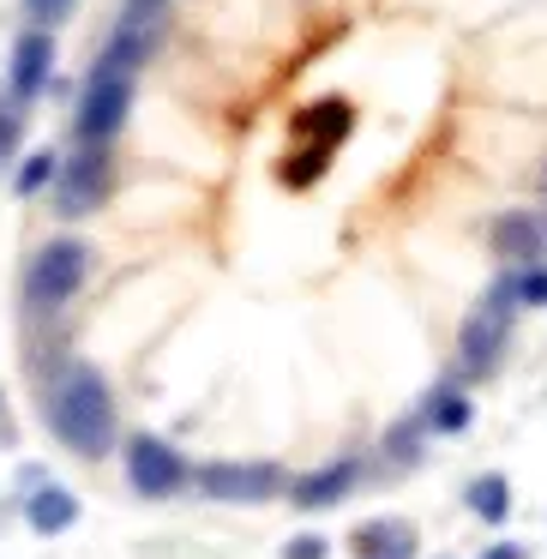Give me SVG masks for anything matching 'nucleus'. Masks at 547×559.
<instances>
[{
  "label": "nucleus",
  "instance_id": "6ab92c4d",
  "mask_svg": "<svg viewBox=\"0 0 547 559\" xmlns=\"http://www.w3.org/2000/svg\"><path fill=\"white\" fill-rule=\"evenodd\" d=\"M13 139H19V121H13L7 109H0V163L13 157Z\"/></svg>",
  "mask_w": 547,
  "mask_h": 559
},
{
  "label": "nucleus",
  "instance_id": "f3484780",
  "mask_svg": "<svg viewBox=\"0 0 547 559\" xmlns=\"http://www.w3.org/2000/svg\"><path fill=\"white\" fill-rule=\"evenodd\" d=\"M518 301H530V307H542V301H547V271H542V265L518 271Z\"/></svg>",
  "mask_w": 547,
  "mask_h": 559
},
{
  "label": "nucleus",
  "instance_id": "1a4fd4ad",
  "mask_svg": "<svg viewBox=\"0 0 547 559\" xmlns=\"http://www.w3.org/2000/svg\"><path fill=\"white\" fill-rule=\"evenodd\" d=\"M355 559H415V547H421V535H415V523L403 518H373L361 523V530L349 535Z\"/></svg>",
  "mask_w": 547,
  "mask_h": 559
},
{
  "label": "nucleus",
  "instance_id": "a211bd4d",
  "mask_svg": "<svg viewBox=\"0 0 547 559\" xmlns=\"http://www.w3.org/2000/svg\"><path fill=\"white\" fill-rule=\"evenodd\" d=\"M325 554H331V547L319 542V535H295V542L283 547V559H325Z\"/></svg>",
  "mask_w": 547,
  "mask_h": 559
},
{
  "label": "nucleus",
  "instance_id": "f8f14e48",
  "mask_svg": "<svg viewBox=\"0 0 547 559\" xmlns=\"http://www.w3.org/2000/svg\"><path fill=\"white\" fill-rule=\"evenodd\" d=\"M79 518V499L67 493V487H37V493L25 499V523L37 535H55V530H67V523Z\"/></svg>",
  "mask_w": 547,
  "mask_h": 559
},
{
  "label": "nucleus",
  "instance_id": "aec40b11",
  "mask_svg": "<svg viewBox=\"0 0 547 559\" xmlns=\"http://www.w3.org/2000/svg\"><path fill=\"white\" fill-rule=\"evenodd\" d=\"M25 7H31V19H61L73 0H25Z\"/></svg>",
  "mask_w": 547,
  "mask_h": 559
},
{
  "label": "nucleus",
  "instance_id": "9b49d317",
  "mask_svg": "<svg viewBox=\"0 0 547 559\" xmlns=\"http://www.w3.org/2000/svg\"><path fill=\"white\" fill-rule=\"evenodd\" d=\"M355 457H337V463H325V469H313V475H301L295 481V506L301 511H325V506H337L343 493L355 487Z\"/></svg>",
  "mask_w": 547,
  "mask_h": 559
},
{
  "label": "nucleus",
  "instance_id": "5701e85b",
  "mask_svg": "<svg viewBox=\"0 0 547 559\" xmlns=\"http://www.w3.org/2000/svg\"><path fill=\"white\" fill-rule=\"evenodd\" d=\"M542 187H547V169H542Z\"/></svg>",
  "mask_w": 547,
  "mask_h": 559
},
{
  "label": "nucleus",
  "instance_id": "f257e3e1",
  "mask_svg": "<svg viewBox=\"0 0 547 559\" xmlns=\"http://www.w3.org/2000/svg\"><path fill=\"white\" fill-rule=\"evenodd\" d=\"M49 427L79 457H103L115 445V397L91 361H67L49 391Z\"/></svg>",
  "mask_w": 547,
  "mask_h": 559
},
{
  "label": "nucleus",
  "instance_id": "39448f33",
  "mask_svg": "<svg viewBox=\"0 0 547 559\" xmlns=\"http://www.w3.org/2000/svg\"><path fill=\"white\" fill-rule=\"evenodd\" d=\"M127 481L145 499H169L175 487L187 481V463H181V451L163 445L157 433H139L133 445H127Z\"/></svg>",
  "mask_w": 547,
  "mask_h": 559
},
{
  "label": "nucleus",
  "instance_id": "9d476101",
  "mask_svg": "<svg viewBox=\"0 0 547 559\" xmlns=\"http://www.w3.org/2000/svg\"><path fill=\"white\" fill-rule=\"evenodd\" d=\"M49 73H55L49 31H25V37L13 43V97H37V91L49 85Z\"/></svg>",
  "mask_w": 547,
  "mask_h": 559
},
{
  "label": "nucleus",
  "instance_id": "6e6552de",
  "mask_svg": "<svg viewBox=\"0 0 547 559\" xmlns=\"http://www.w3.org/2000/svg\"><path fill=\"white\" fill-rule=\"evenodd\" d=\"M494 253L511 259V265H542L547 259V217H535V211H506V217L494 223Z\"/></svg>",
  "mask_w": 547,
  "mask_h": 559
},
{
  "label": "nucleus",
  "instance_id": "2eb2a0df",
  "mask_svg": "<svg viewBox=\"0 0 547 559\" xmlns=\"http://www.w3.org/2000/svg\"><path fill=\"white\" fill-rule=\"evenodd\" d=\"M421 433H427V415H415V421H403V427H391V433H385V451L397 463H409L415 445H421Z\"/></svg>",
  "mask_w": 547,
  "mask_h": 559
},
{
  "label": "nucleus",
  "instance_id": "4468645a",
  "mask_svg": "<svg viewBox=\"0 0 547 559\" xmlns=\"http://www.w3.org/2000/svg\"><path fill=\"white\" fill-rule=\"evenodd\" d=\"M469 511H475V518H487V523L506 518V511H511L506 475H475V481H469Z\"/></svg>",
  "mask_w": 547,
  "mask_h": 559
},
{
  "label": "nucleus",
  "instance_id": "0eeeda50",
  "mask_svg": "<svg viewBox=\"0 0 547 559\" xmlns=\"http://www.w3.org/2000/svg\"><path fill=\"white\" fill-rule=\"evenodd\" d=\"M199 487L223 506H259L283 487V469L277 463H211V469H199Z\"/></svg>",
  "mask_w": 547,
  "mask_h": 559
},
{
  "label": "nucleus",
  "instance_id": "dca6fc26",
  "mask_svg": "<svg viewBox=\"0 0 547 559\" xmlns=\"http://www.w3.org/2000/svg\"><path fill=\"white\" fill-rule=\"evenodd\" d=\"M49 175H55V157H49V151L25 157V163H19V193H37V187L49 181Z\"/></svg>",
  "mask_w": 547,
  "mask_h": 559
},
{
  "label": "nucleus",
  "instance_id": "ddd939ff",
  "mask_svg": "<svg viewBox=\"0 0 547 559\" xmlns=\"http://www.w3.org/2000/svg\"><path fill=\"white\" fill-rule=\"evenodd\" d=\"M427 427H433V433H463V427H469V397H463V391H451V385H439L433 397H427Z\"/></svg>",
  "mask_w": 547,
  "mask_h": 559
},
{
  "label": "nucleus",
  "instance_id": "f03ea898",
  "mask_svg": "<svg viewBox=\"0 0 547 559\" xmlns=\"http://www.w3.org/2000/svg\"><path fill=\"white\" fill-rule=\"evenodd\" d=\"M91 265H97V253H91L85 241L55 235V241L37 247V259L25 265V301L31 307H67L79 289H85Z\"/></svg>",
  "mask_w": 547,
  "mask_h": 559
},
{
  "label": "nucleus",
  "instance_id": "20e7f679",
  "mask_svg": "<svg viewBox=\"0 0 547 559\" xmlns=\"http://www.w3.org/2000/svg\"><path fill=\"white\" fill-rule=\"evenodd\" d=\"M127 103H133V73H121V67H103L91 73L85 97H79V115H73V133L85 139V145H103V139H115V127L127 121Z\"/></svg>",
  "mask_w": 547,
  "mask_h": 559
},
{
  "label": "nucleus",
  "instance_id": "7ed1b4c3",
  "mask_svg": "<svg viewBox=\"0 0 547 559\" xmlns=\"http://www.w3.org/2000/svg\"><path fill=\"white\" fill-rule=\"evenodd\" d=\"M511 307H518V277L494 283V295L463 319L457 361H463V373H469V379H487L499 367V349H506V337H511Z\"/></svg>",
  "mask_w": 547,
  "mask_h": 559
},
{
  "label": "nucleus",
  "instance_id": "4be33fe9",
  "mask_svg": "<svg viewBox=\"0 0 547 559\" xmlns=\"http://www.w3.org/2000/svg\"><path fill=\"white\" fill-rule=\"evenodd\" d=\"M127 7H139V13H163V0H127Z\"/></svg>",
  "mask_w": 547,
  "mask_h": 559
},
{
  "label": "nucleus",
  "instance_id": "423d86ee",
  "mask_svg": "<svg viewBox=\"0 0 547 559\" xmlns=\"http://www.w3.org/2000/svg\"><path fill=\"white\" fill-rule=\"evenodd\" d=\"M109 187H115L109 151L85 145L79 157H67V169H61V217H85V211H97L103 199H109Z\"/></svg>",
  "mask_w": 547,
  "mask_h": 559
},
{
  "label": "nucleus",
  "instance_id": "412c9836",
  "mask_svg": "<svg viewBox=\"0 0 547 559\" xmlns=\"http://www.w3.org/2000/svg\"><path fill=\"white\" fill-rule=\"evenodd\" d=\"M487 559H523V547H511V542L506 547H487Z\"/></svg>",
  "mask_w": 547,
  "mask_h": 559
}]
</instances>
